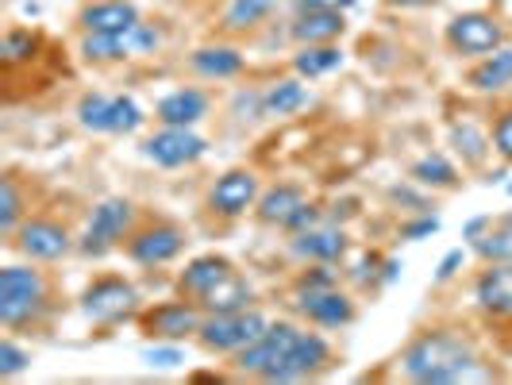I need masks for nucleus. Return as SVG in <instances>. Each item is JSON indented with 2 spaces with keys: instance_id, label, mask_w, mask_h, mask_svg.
<instances>
[{
  "instance_id": "nucleus-40",
  "label": "nucleus",
  "mask_w": 512,
  "mask_h": 385,
  "mask_svg": "<svg viewBox=\"0 0 512 385\" xmlns=\"http://www.w3.org/2000/svg\"><path fill=\"white\" fill-rule=\"evenodd\" d=\"M436 231H439L436 216H432V212H420L416 220L401 224V239H428V235H436Z\"/></svg>"
},
{
  "instance_id": "nucleus-14",
  "label": "nucleus",
  "mask_w": 512,
  "mask_h": 385,
  "mask_svg": "<svg viewBox=\"0 0 512 385\" xmlns=\"http://www.w3.org/2000/svg\"><path fill=\"white\" fill-rule=\"evenodd\" d=\"M332 362V343L316 332H301V339L293 343L285 366L270 378V385H285V382H305L316 370H324Z\"/></svg>"
},
{
  "instance_id": "nucleus-21",
  "label": "nucleus",
  "mask_w": 512,
  "mask_h": 385,
  "mask_svg": "<svg viewBox=\"0 0 512 385\" xmlns=\"http://www.w3.org/2000/svg\"><path fill=\"white\" fill-rule=\"evenodd\" d=\"M312 104V93L301 77H282L262 93V116H297Z\"/></svg>"
},
{
  "instance_id": "nucleus-15",
  "label": "nucleus",
  "mask_w": 512,
  "mask_h": 385,
  "mask_svg": "<svg viewBox=\"0 0 512 385\" xmlns=\"http://www.w3.org/2000/svg\"><path fill=\"white\" fill-rule=\"evenodd\" d=\"M77 24L85 35H124L139 24V8L131 0H93L77 12Z\"/></svg>"
},
{
  "instance_id": "nucleus-30",
  "label": "nucleus",
  "mask_w": 512,
  "mask_h": 385,
  "mask_svg": "<svg viewBox=\"0 0 512 385\" xmlns=\"http://www.w3.org/2000/svg\"><path fill=\"white\" fill-rule=\"evenodd\" d=\"M409 178L416 181L420 189H455V185H459V170H455L443 154H424V158L412 162Z\"/></svg>"
},
{
  "instance_id": "nucleus-19",
  "label": "nucleus",
  "mask_w": 512,
  "mask_h": 385,
  "mask_svg": "<svg viewBox=\"0 0 512 385\" xmlns=\"http://www.w3.org/2000/svg\"><path fill=\"white\" fill-rule=\"evenodd\" d=\"M208 116V97L201 89H174L166 93L158 108H154V120L158 124H170V128H197Z\"/></svg>"
},
{
  "instance_id": "nucleus-42",
  "label": "nucleus",
  "mask_w": 512,
  "mask_h": 385,
  "mask_svg": "<svg viewBox=\"0 0 512 385\" xmlns=\"http://www.w3.org/2000/svg\"><path fill=\"white\" fill-rule=\"evenodd\" d=\"M389 201H401V205H409V212H428V201H424V197H416V193H409L405 185L389 189Z\"/></svg>"
},
{
  "instance_id": "nucleus-10",
  "label": "nucleus",
  "mask_w": 512,
  "mask_h": 385,
  "mask_svg": "<svg viewBox=\"0 0 512 385\" xmlns=\"http://www.w3.org/2000/svg\"><path fill=\"white\" fill-rule=\"evenodd\" d=\"M12 243L24 251L31 262H58L74 251V239L70 231L62 228L58 220H47V216H31L20 224V231L12 235Z\"/></svg>"
},
{
  "instance_id": "nucleus-24",
  "label": "nucleus",
  "mask_w": 512,
  "mask_h": 385,
  "mask_svg": "<svg viewBox=\"0 0 512 385\" xmlns=\"http://www.w3.org/2000/svg\"><path fill=\"white\" fill-rule=\"evenodd\" d=\"M251 301H255L251 282H247L243 274H235V270H231L228 278L216 285L212 293H205L197 305H201L205 316H216V312H243V308H251Z\"/></svg>"
},
{
  "instance_id": "nucleus-12",
  "label": "nucleus",
  "mask_w": 512,
  "mask_h": 385,
  "mask_svg": "<svg viewBox=\"0 0 512 385\" xmlns=\"http://www.w3.org/2000/svg\"><path fill=\"white\" fill-rule=\"evenodd\" d=\"M258 178L255 170H228V174H220L216 185H212V193H208V208L216 212V216H224V220H239V216H247V208L258 205Z\"/></svg>"
},
{
  "instance_id": "nucleus-13",
  "label": "nucleus",
  "mask_w": 512,
  "mask_h": 385,
  "mask_svg": "<svg viewBox=\"0 0 512 385\" xmlns=\"http://www.w3.org/2000/svg\"><path fill=\"white\" fill-rule=\"evenodd\" d=\"M297 312L316 328H347L355 320V301L347 293H339V285L297 289Z\"/></svg>"
},
{
  "instance_id": "nucleus-33",
  "label": "nucleus",
  "mask_w": 512,
  "mask_h": 385,
  "mask_svg": "<svg viewBox=\"0 0 512 385\" xmlns=\"http://www.w3.org/2000/svg\"><path fill=\"white\" fill-rule=\"evenodd\" d=\"M143 108L135 97H112V108H108V135H131V131L143 128Z\"/></svg>"
},
{
  "instance_id": "nucleus-32",
  "label": "nucleus",
  "mask_w": 512,
  "mask_h": 385,
  "mask_svg": "<svg viewBox=\"0 0 512 385\" xmlns=\"http://www.w3.org/2000/svg\"><path fill=\"white\" fill-rule=\"evenodd\" d=\"M20 216H24V197H20L16 178L8 174V178L0 181V235L4 239H12L20 231Z\"/></svg>"
},
{
  "instance_id": "nucleus-17",
  "label": "nucleus",
  "mask_w": 512,
  "mask_h": 385,
  "mask_svg": "<svg viewBox=\"0 0 512 385\" xmlns=\"http://www.w3.org/2000/svg\"><path fill=\"white\" fill-rule=\"evenodd\" d=\"M231 266L224 255H197L185 262V270L178 274V293L181 297H189V301H201L205 293H212L216 285L228 278Z\"/></svg>"
},
{
  "instance_id": "nucleus-35",
  "label": "nucleus",
  "mask_w": 512,
  "mask_h": 385,
  "mask_svg": "<svg viewBox=\"0 0 512 385\" xmlns=\"http://www.w3.org/2000/svg\"><path fill=\"white\" fill-rule=\"evenodd\" d=\"M39 51V35L27 31V27H12L0 43V54H4V66H20V62H31Z\"/></svg>"
},
{
  "instance_id": "nucleus-3",
  "label": "nucleus",
  "mask_w": 512,
  "mask_h": 385,
  "mask_svg": "<svg viewBox=\"0 0 512 385\" xmlns=\"http://www.w3.org/2000/svg\"><path fill=\"white\" fill-rule=\"evenodd\" d=\"M270 328V320L255 312V308H243V312H216L205 316L197 343L212 351V355H239L243 347H251L258 335Z\"/></svg>"
},
{
  "instance_id": "nucleus-4",
  "label": "nucleus",
  "mask_w": 512,
  "mask_h": 385,
  "mask_svg": "<svg viewBox=\"0 0 512 385\" xmlns=\"http://www.w3.org/2000/svg\"><path fill=\"white\" fill-rule=\"evenodd\" d=\"M131 224H135V205L124 197H108L93 208L89 224L77 239V251L85 258H104L112 247H120V239H128Z\"/></svg>"
},
{
  "instance_id": "nucleus-22",
  "label": "nucleus",
  "mask_w": 512,
  "mask_h": 385,
  "mask_svg": "<svg viewBox=\"0 0 512 385\" xmlns=\"http://www.w3.org/2000/svg\"><path fill=\"white\" fill-rule=\"evenodd\" d=\"M305 189L301 185H293V181H282V185H274V189H266L262 197H258V220L262 224H278V228H285L289 224V216L297 212V208L305 205Z\"/></svg>"
},
{
  "instance_id": "nucleus-1",
  "label": "nucleus",
  "mask_w": 512,
  "mask_h": 385,
  "mask_svg": "<svg viewBox=\"0 0 512 385\" xmlns=\"http://www.w3.org/2000/svg\"><path fill=\"white\" fill-rule=\"evenodd\" d=\"M478 351L455 332H420L401 351V374L420 385H451L474 378Z\"/></svg>"
},
{
  "instance_id": "nucleus-5",
  "label": "nucleus",
  "mask_w": 512,
  "mask_h": 385,
  "mask_svg": "<svg viewBox=\"0 0 512 385\" xmlns=\"http://www.w3.org/2000/svg\"><path fill=\"white\" fill-rule=\"evenodd\" d=\"M297 339H301V328L278 320V324H270L266 332L258 335L251 347H243V351L235 355V370H239V374H251L258 382H270L285 366V359H289V351H293Z\"/></svg>"
},
{
  "instance_id": "nucleus-27",
  "label": "nucleus",
  "mask_w": 512,
  "mask_h": 385,
  "mask_svg": "<svg viewBox=\"0 0 512 385\" xmlns=\"http://www.w3.org/2000/svg\"><path fill=\"white\" fill-rule=\"evenodd\" d=\"M470 247H474V255L486 258V262H512V212L497 216V220L489 216L486 231L474 235Z\"/></svg>"
},
{
  "instance_id": "nucleus-23",
  "label": "nucleus",
  "mask_w": 512,
  "mask_h": 385,
  "mask_svg": "<svg viewBox=\"0 0 512 385\" xmlns=\"http://www.w3.org/2000/svg\"><path fill=\"white\" fill-rule=\"evenodd\" d=\"M447 143L455 147L462 166H486L489 151H493V135L486 128H478L474 120H455L447 128Z\"/></svg>"
},
{
  "instance_id": "nucleus-37",
  "label": "nucleus",
  "mask_w": 512,
  "mask_h": 385,
  "mask_svg": "<svg viewBox=\"0 0 512 385\" xmlns=\"http://www.w3.org/2000/svg\"><path fill=\"white\" fill-rule=\"evenodd\" d=\"M27 362H31V351H24L16 339L0 343V378H16L20 370H27Z\"/></svg>"
},
{
  "instance_id": "nucleus-41",
  "label": "nucleus",
  "mask_w": 512,
  "mask_h": 385,
  "mask_svg": "<svg viewBox=\"0 0 512 385\" xmlns=\"http://www.w3.org/2000/svg\"><path fill=\"white\" fill-rule=\"evenodd\" d=\"M462 262H466V251H462V247L447 251V255H443V262H439V270H436V282H451V278L459 274Z\"/></svg>"
},
{
  "instance_id": "nucleus-36",
  "label": "nucleus",
  "mask_w": 512,
  "mask_h": 385,
  "mask_svg": "<svg viewBox=\"0 0 512 385\" xmlns=\"http://www.w3.org/2000/svg\"><path fill=\"white\" fill-rule=\"evenodd\" d=\"M143 362L154 366V370H174V366L185 362V355H181L178 343H162V339H154V347L143 351Z\"/></svg>"
},
{
  "instance_id": "nucleus-7",
  "label": "nucleus",
  "mask_w": 512,
  "mask_h": 385,
  "mask_svg": "<svg viewBox=\"0 0 512 385\" xmlns=\"http://www.w3.org/2000/svg\"><path fill=\"white\" fill-rule=\"evenodd\" d=\"M139 308V293L128 278L120 274H104L97 282L81 293V312L93 320V324H116Z\"/></svg>"
},
{
  "instance_id": "nucleus-9",
  "label": "nucleus",
  "mask_w": 512,
  "mask_h": 385,
  "mask_svg": "<svg viewBox=\"0 0 512 385\" xmlns=\"http://www.w3.org/2000/svg\"><path fill=\"white\" fill-rule=\"evenodd\" d=\"M208 143L193 128H162L154 131L151 139H143V158L162 166V170H178V166H193L197 158H205Z\"/></svg>"
},
{
  "instance_id": "nucleus-26",
  "label": "nucleus",
  "mask_w": 512,
  "mask_h": 385,
  "mask_svg": "<svg viewBox=\"0 0 512 385\" xmlns=\"http://www.w3.org/2000/svg\"><path fill=\"white\" fill-rule=\"evenodd\" d=\"M470 89L478 93H501L505 85H512V47H497L493 54H486L474 70H470Z\"/></svg>"
},
{
  "instance_id": "nucleus-25",
  "label": "nucleus",
  "mask_w": 512,
  "mask_h": 385,
  "mask_svg": "<svg viewBox=\"0 0 512 385\" xmlns=\"http://www.w3.org/2000/svg\"><path fill=\"white\" fill-rule=\"evenodd\" d=\"M189 66H193V74L208 77V81H228L243 70V54L235 51V47H197V51L189 54Z\"/></svg>"
},
{
  "instance_id": "nucleus-18",
  "label": "nucleus",
  "mask_w": 512,
  "mask_h": 385,
  "mask_svg": "<svg viewBox=\"0 0 512 385\" xmlns=\"http://www.w3.org/2000/svg\"><path fill=\"white\" fill-rule=\"evenodd\" d=\"M293 255L308 258V262H339L347 255V231L335 228V224H316L308 231H297L293 235Z\"/></svg>"
},
{
  "instance_id": "nucleus-20",
  "label": "nucleus",
  "mask_w": 512,
  "mask_h": 385,
  "mask_svg": "<svg viewBox=\"0 0 512 385\" xmlns=\"http://www.w3.org/2000/svg\"><path fill=\"white\" fill-rule=\"evenodd\" d=\"M343 31H347L343 12L332 8V4H328V8H316V12H305V16H297L293 27H289V35H293L301 47H308V43H335Z\"/></svg>"
},
{
  "instance_id": "nucleus-8",
  "label": "nucleus",
  "mask_w": 512,
  "mask_h": 385,
  "mask_svg": "<svg viewBox=\"0 0 512 385\" xmlns=\"http://www.w3.org/2000/svg\"><path fill=\"white\" fill-rule=\"evenodd\" d=\"M205 324V312L197 301L181 297V301H162V305L147 308L139 316V328L151 335V339H162V343H181V339H193Z\"/></svg>"
},
{
  "instance_id": "nucleus-6",
  "label": "nucleus",
  "mask_w": 512,
  "mask_h": 385,
  "mask_svg": "<svg viewBox=\"0 0 512 385\" xmlns=\"http://www.w3.org/2000/svg\"><path fill=\"white\" fill-rule=\"evenodd\" d=\"M447 47L462 58H486L505 47V27L489 12H462L447 24Z\"/></svg>"
},
{
  "instance_id": "nucleus-11",
  "label": "nucleus",
  "mask_w": 512,
  "mask_h": 385,
  "mask_svg": "<svg viewBox=\"0 0 512 385\" xmlns=\"http://www.w3.org/2000/svg\"><path fill=\"white\" fill-rule=\"evenodd\" d=\"M185 251V231L178 224H151L128 235V258L135 266H166Z\"/></svg>"
},
{
  "instance_id": "nucleus-34",
  "label": "nucleus",
  "mask_w": 512,
  "mask_h": 385,
  "mask_svg": "<svg viewBox=\"0 0 512 385\" xmlns=\"http://www.w3.org/2000/svg\"><path fill=\"white\" fill-rule=\"evenodd\" d=\"M108 108H112V97H104V93H85V97L77 101V124L85 131L108 135Z\"/></svg>"
},
{
  "instance_id": "nucleus-28",
  "label": "nucleus",
  "mask_w": 512,
  "mask_h": 385,
  "mask_svg": "<svg viewBox=\"0 0 512 385\" xmlns=\"http://www.w3.org/2000/svg\"><path fill=\"white\" fill-rule=\"evenodd\" d=\"M77 51H81L85 62H93V66H108V62L131 58L135 47H131V31H124V35H85Z\"/></svg>"
},
{
  "instance_id": "nucleus-16",
  "label": "nucleus",
  "mask_w": 512,
  "mask_h": 385,
  "mask_svg": "<svg viewBox=\"0 0 512 385\" xmlns=\"http://www.w3.org/2000/svg\"><path fill=\"white\" fill-rule=\"evenodd\" d=\"M474 301L497 320H512V262H489L474 282Z\"/></svg>"
},
{
  "instance_id": "nucleus-45",
  "label": "nucleus",
  "mask_w": 512,
  "mask_h": 385,
  "mask_svg": "<svg viewBox=\"0 0 512 385\" xmlns=\"http://www.w3.org/2000/svg\"><path fill=\"white\" fill-rule=\"evenodd\" d=\"M393 4H424V0H393Z\"/></svg>"
},
{
  "instance_id": "nucleus-38",
  "label": "nucleus",
  "mask_w": 512,
  "mask_h": 385,
  "mask_svg": "<svg viewBox=\"0 0 512 385\" xmlns=\"http://www.w3.org/2000/svg\"><path fill=\"white\" fill-rule=\"evenodd\" d=\"M493 151L505 158V166H512V108L493 120Z\"/></svg>"
},
{
  "instance_id": "nucleus-29",
  "label": "nucleus",
  "mask_w": 512,
  "mask_h": 385,
  "mask_svg": "<svg viewBox=\"0 0 512 385\" xmlns=\"http://www.w3.org/2000/svg\"><path fill=\"white\" fill-rule=\"evenodd\" d=\"M339 66H343V51L335 43H308L293 54V70H297V77H308V81L332 74Z\"/></svg>"
},
{
  "instance_id": "nucleus-2",
  "label": "nucleus",
  "mask_w": 512,
  "mask_h": 385,
  "mask_svg": "<svg viewBox=\"0 0 512 385\" xmlns=\"http://www.w3.org/2000/svg\"><path fill=\"white\" fill-rule=\"evenodd\" d=\"M47 308V282L31 266H4L0 270V324L8 332L31 324Z\"/></svg>"
},
{
  "instance_id": "nucleus-44",
  "label": "nucleus",
  "mask_w": 512,
  "mask_h": 385,
  "mask_svg": "<svg viewBox=\"0 0 512 385\" xmlns=\"http://www.w3.org/2000/svg\"><path fill=\"white\" fill-rule=\"evenodd\" d=\"M359 0H332V8H339V12H347V8H355Z\"/></svg>"
},
{
  "instance_id": "nucleus-43",
  "label": "nucleus",
  "mask_w": 512,
  "mask_h": 385,
  "mask_svg": "<svg viewBox=\"0 0 512 385\" xmlns=\"http://www.w3.org/2000/svg\"><path fill=\"white\" fill-rule=\"evenodd\" d=\"M332 0H293V12L305 16V12H316V8H328Z\"/></svg>"
},
{
  "instance_id": "nucleus-39",
  "label": "nucleus",
  "mask_w": 512,
  "mask_h": 385,
  "mask_svg": "<svg viewBox=\"0 0 512 385\" xmlns=\"http://www.w3.org/2000/svg\"><path fill=\"white\" fill-rule=\"evenodd\" d=\"M316 224H324V216H320V208L316 205H301L297 208V212H293V216H289V224H285V231H289V235H297V231H308V228H316Z\"/></svg>"
},
{
  "instance_id": "nucleus-31",
  "label": "nucleus",
  "mask_w": 512,
  "mask_h": 385,
  "mask_svg": "<svg viewBox=\"0 0 512 385\" xmlns=\"http://www.w3.org/2000/svg\"><path fill=\"white\" fill-rule=\"evenodd\" d=\"M278 8V0H231L228 8H224V31H255L270 12Z\"/></svg>"
}]
</instances>
